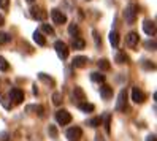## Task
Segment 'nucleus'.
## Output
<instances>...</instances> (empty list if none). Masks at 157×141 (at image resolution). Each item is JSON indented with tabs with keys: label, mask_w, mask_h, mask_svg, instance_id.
I'll return each mask as SVG.
<instances>
[{
	"label": "nucleus",
	"mask_w": 157,
	"mask_h": 141,
	"mask_svg": "<svg viewBox=\"0 0 157 141\" xmlns=\"http://www.w3.org/2000/svg\"><path fill=\"white\" fill-rule=\"evenodd\" d=\"M136 14H138V6H136L135 3H130V5L125 8V11H124L125 22H127V24H135V21H136Z\"/></svg>",
	"instance_id": "1"
},
{
	"label": "nucleus",
	"mask_w": 157,
	"mask_h": 141,
	"mask_svg": "<svg viewBox=\"0 0 157 141\" xmlns=\"http://www.w3.org/2000/svg\"><path fill=\"white\" fill-rule=\"evenodd\" d=\"M56 120H57V124H60V125H67V124L71 122V114L67 109H59L56 112Z\"/></svg>",
	"instance_id": "2"
},
{
	"label": "nucleus",
	"mask_w": 157,
	"mask_h": 141,
	"mask_svg": "<svg viewBox=\"0 0 157 141\" xmlns=\"http://www.w3.org/2000/svg\"><path fill=\"white\" fill-rule=\"evenodd\" d=\"M54 49H56V52H57V55L60 59H67L68 57V46L63 43V41H56L54 43Z\"/></svg>",
	"instance_id": "3"
},
{
	"label": "nucleus",
	"mask_w": 157,
	"mask_h": 141,
	"mask_svg": "<svg viewBox=\"0 0 157 141\" xmlns=\"http://www.w3.org/2000/svg\"><path fill=\"white\" fill-rule=\"evenodd\" d=\"M116 109L117 111H125L127 109V90L122 89L117 95V101H116Z\"/></svg>",
	"instance_id": "4"
},
{
	"label": "nucleus",
	"mask_w": 157,
	"mask_h": 141,
	"mask_svg": "<svg viewBox=\"0 0 157 141\" xmlns=\"http://www.w3.org/2000/svg\"><path fill=\"white\" fill-rule=\"evenodd\" d=\"M82 136V130L79 127H71L67 130V138L68 141H79Z\"/></svg>",
	"instance_id": "5"
},
{
	"label": "nucleus",
	"mask_w": 157,
	"mask_h": 141,
	"mask_svg": "<svg viewBox=\"0 0 157 141\" xmlns=\"http://www.w3.org/2000/svg\"><path fill=\"white\" fill-rule=\"evenodd\" d=\"M51 17H52V21H54V24H65L67 22V16L63 14L60 10H56V8H54V10H51Z\"/></svg>",
	"instance_id": "6"
},
{
	"label": "nucleus",
	"mask_w": 157,
	"mask_h": 141,
	"mask_svg": "<svg viewBox=\"0 0 157 141\" xmlns=\"http://www.w3.org/2000/svg\"><path fill=\"white\" fill-rule=\"evenodd\" d=\"M10 98L16 103V105H19V103H22V100H24V92L19 87H13L10 90Z\"/></svg>",
	"instance_id": "7"
},
{
	"label": "nucleus",
	"mask_w": 157,
	"mask_h": 141,
	"mask_svg": "<svg viewBox=\"0 0 157 141\" xmlns=\"http://www.w3.org/2000/svg\"><path fill=\"white\" fill-rule=\"evenodd\" d=\"M143 30L146 35H149V36H154L155 35V22L154 21H144L143 22Z\"/></svg>",
	"instance_id": "8"
},
{
	"label": "nucleus",
	"mask_w": 157,
	"mask_h": 141,
	"mask_svg": "<svg viewBox=\"0 0 157 141\" xmlns=\"http://www.w3.org/2000/svg\"><path fill=\"white\" fill-rule=\"evenodd\" d=\"M138 41H140V36H138L136 32H130V33H127L125 36V43L130 46V48H135V46L138 44Z\"/></svg>",
	"instance_id": "9"
},
{
	"label": "nucleus",
	"mask_w": 157,
	"mask_h": 141,
	"mask_svg": "<svg viewBox=\"0 0 157 141\" xmlns=\"http://www.w3.org/2000/svg\"><path fill=\"white\" fill-rule=\"evenodd\" d=\"M71 63H73V67H76V68H84L89 63V59L86 57V55H76Z\"/></svg>",
	"instance_id": "10"
},
{
	"label": "nucleus",
	"mask_w": 157,
	"mask_h": 141,
	"mask_svg": "<svg viewBox=\"0 0 157 141\" xmlns=\"http://www.w3.org/2000/svg\"><path fill=\"white\" fill-rule=\"evenodd\" d=\"M132 100H133L135 103H143V101L146 100V97H144V93L138 89V87H133V89H132Z\"/></svg>",
	"instance_id": "11"
},
{
	"label": "nucleus",
	"mask_w": 157,
	"mask_h": 141,
	"mask_svg": "<svg viewBox=\"0 0 157 141\" xmlns=\"http://www.w3.org/2000/svg\"><path fill=\"white\" fill-rule=\"evenodd\" d=\"M30 14H32V17H33V19H38V21H43L44 17L48 16V14H46V13L41 10V8H36V6L30 8Z\"/></svg>",
	"instance_id": "12"
},
{
	"label": "nucleus",
	"mask_w": 157,
	"mask_h": 141,
	"mask_svg": "<svg viewBox=\"0 0 157 141\" xmlns=\"http://www.w3.org/2000/svg\"><path fill=\"white\" fill-rule=\"evenodd\" d=\"M100 95H101V98L103 100H109L113 97V87H109V86H106V84H103V86L100 87Z\"/></svg>",
	"instance_id": "13"
},
{
	"label": "nucleus",
	"mask_w": 157,
	"mask_h": 141,
	"mask_svg": "<svg viewBox=\"0 0 157 141\" xmlns=\"http://www.w3.org/2000/svg\"><path fill=\"white\" fill-rule=\"evenodd\" d=\"M33 41H35L36 44H40V46H44V44H46V38L43 36V33H41L40 30L33 32Z\"/></svg>",
	"instance_id": "14"
},
{
	"label": "nucleus",
	"mask_w": 157,
	"mask_h": 141,
	"mask_svg": "<svg viewBox=\"0 0 157 141\" xmlns=\"http://www.w3.org/2000/svg\"><path fill=\"white\" fill-rule=\"evenodd\" d=\"M73 95H75V100H79V101H82V100H86V95H84V90H82L81 87H75L73 89Z\"/></svg>",
	"instance_id": "15"
},
{
	"label": "nucleus",
	"mask_w": 157,
	"mask_h": 141,
	"mask_svg": "<svg viewBox=\"0 0 157 141\" xmlns=\"http://www.w3.org/2000/svg\"><path fill=\"white\" fill-rule=\"evenodd\" d=\"M84 46H86V41H84V40L73 38V41H71V48H73V49H84Z\"/></svg>",
	"instance_id": "16"
},
{
	"label": "nucleus",
	"mask_w": 157,
	"mask_h": 141,
	"mask_svg": "<svg viewBox=\"0 0 157 141\" xmlns=\"http://www.w3.org/2000/svg\"><path fill=\"white\" fill-rule=\"evenodd\" d=\"M109 43H111L113 48H117L119 46V33L116 30H113L111 33H109Z\"/></svg>",
	"instance_id": "17"
},
{
	"label": "nucleus",
	"mask_w": 157,
	"mask_h": 141,
	"mask_svg": "<svg viewBox=\"0 0 157 141\" xmlns=\"http://www.w3.org/2000/svg\"><path fill=\"white\" fill-rule=\"evenodd\" d=\"M78 106H79L81 111H84V112H92V111L95 109V106L92 105V103H84V101H81Z\"/></svg>",
	"instance_id": "18"
},
{
	"label": "nucleus",
	"mask_w": 157,
	"mask_h": 141,
	"mask_svg": "<svg viewBox=\"0 0 157 141\" xmlns=\"http://www.w3.org/2000/svg\"><path fill=\"white\" fill-rule=\"evenodd\" d=\"M97 65H98V68H100L101 71H108L109 68H111V65H109V62H108L106 59H100V60L97 62Z\"/></svg>",
	"instance_id": "19"
},
{
	"label": "nucleus",
	"mask_w": 157,
	"mask_h": 141,
	"mask_svg": "<svg viewBox=\"0 0 157 141\" xmlns=\"http://www.w3.org/2000/svg\"><path fill=\"white\" fill-rule=\"evenodd\" d=\"M90 79L94 81V82H105V74H101V73H98V71L90 73Z\"/></svg>",
	"instance_id": "20"
},
{
	"label": "nucleus",
	"mask_w": 157,
	"mask_h": 141,
	"mask_svg": "<svg viewBox=\"0 0 157 141\" xmlns=\"http://www.w3.org/2000/svg\"><path fill=\"white\" fill-rule=\"evenodd\" d=\"M11 41V35L6 32H0V44H6Z\"/></svg>",
	"instance_id": "21"
},
{
	"label": "nucleus",
	"mask_w": 157,
	"mask_h": 141,
	"mask_svg": "<svg viewBox=\"0 0 157 141\" xmlns=\"http://www.w3.org/2000/svg\"><path fill=\"white\" fill-rule=\"evenodd\" d=\"M8 68H10V65H8L6 59H5V57H2V55H0V71H6Z\"/></svg>",
	"instance_id": "22"
},
{
	"label": "nucleus",
	"mask_w": 157,
	"mask_h": 141,
	"mask_svg": "<svg viewBox=\"0 0 157 141\" xmlns=\"http://www.w3.org/2000/svg\"><path fill=\"white\" fill-rule=\"evenodd\" d=\"M128 60V57L124 54V52H117V55H116V62L117 63H124V62H127Z\"/></svg>",
	"instance_id": "23"
},
{
	"label": "nucleus",
	"mask_w": 157,
	"mask_h": 141,
	"mask_svg": "<svg viewBox=\"0 0 157 141\" xmlns=\"http://www.w3.org/2000/svg\"><path fill=\"white\" fill-rule=\"evenodd\" d=\"M41 30L48 35H54V29L49 25V24H41Z\"/></svg>",
	"instance_id": "24"
},
{
	"label": "nucleus",
	"mask_w": 157,
	"mask_h": 141,
	"mask_svg": "<svg viewBox=\"0 0 157 141\" xmlns=\"http://www.w3.org/2000/svg\"><path fill=\"white\" fill-rule=\"evenodd\" d=\"M78 32H79V30H78V25H76V24H70V25H68V33H70L71 36L78 35Z\"/></svg>",
	"instance_id": "25"
},
{
	"label": "nucleus",
	"mask_w": 157,
	"mask_h": 141,
	"mask_svg": "<svg viewBox=\"0 0 157 141\" xmlns=\"http://www.w3.org/2000/svg\"><path fill=\"white\" fill-rule=\"evenodd\" d=\"M87 124H89L90 127H98V125H101V117H94V119H90Z\"/></svg>",
	"instance_id": "26"
},
{
	"label": "nucleus",
	"mask_w": 157,
	"mask_h": 141,
	"mask_svg": "<svg viewBox=\"0 0 157 141\" xmlns=\"http://www.w3.org/2000/svg\"><path fill=\"white\" fill-rule=\"evenodd\" d=\"M30 109H33L38 116H43V106H40V105H36V106H29L27 108V111H30Z\"/></svg>",
	"instance_id": "27"
},
{
	"label": "nucleus",
	"mask_w": 157,
	"mask_h": 141,
	"mask_svg": "<svg viewBox=\"0 0 157 141\" xmlns=\"http://www.w3.org/2000/svg\"><path fill=\"white\" fill-rule=\"evenodd\" d=\"M52 103H54V105H60V103H62V95L59 92H56L52 95Z\"/></svg>",
	"instance_id": "28"
},
{
	"label": "nucleus",
	"mask_w": 157,
	"mask_h": 141,
	"mask_svg": "<svg viewBox=\"0 0 157 141\" xmlns=\"http://www.w3.org/2000/svg\"><path fill=\"white\" fill-rule=\"evenodd\" d=\"M144 48H146V49H149V51H155V41H154V40H152V41H151V40H147V41L144 43Z\"/></svg>",
	"instance_id": "29"
},
{
	"label": "nucleus",
	"mask_w": 157,
	"mask_h": 141,
	"mask_svg": "<svg viewBox=\"0 0 157 141\" xmlns=\"http://www.w3.org/2000/svg\"><path fill=\"white\" fill-rule=\"evenodd\" d=\"M48 131H49L51 138H57V128H56V125H49Z\"/></svg>",
	"instance_id": "30"
},
{
	"label": "nucleus",
	"mask_w": 157,
	"mask_h": 141,
	"mask_svg": "<svg viewBox=\"0 0 157 141\" xmlns=\"http://www.w3.org/2000/svg\"><path fill=\"white\" fill-rule=\"evenodd\" d=\"M143 67H144L146 70H154L155 65H154L152 62H149V60H144V62H143Z\"/></svg>",
	"instance_id": "31"
},
{
	"label": "nucleus",
	"mask_w": 157,
	"mask_h": 141,
	"mask_svg": "<svg viewBox=\"0 0 157 141\" xmlns=\"http://www.w3.org/2000/svg\"><path fill=\"white\" fill-rule=\"evenodd\" d=\"M38 78H40L41 81H44V82H48V84H52V82H54V81H52L51 78H48V76H44V73H40V74H38Z\"/></svg>",
	"instance_id": "32"
},
{
	"label": "nucleus",
	"mask_w": 157,
	"mask_h": 141,
	"mask_svg": "<svg viewBox=\"0 0 157 141\" xmlns=\"http://www.w3.org/2000/svg\"><path fill=\"white\" fill-rule=\"evenodd\" d=\"M103 119H105V128H106V131L109 133V119H111V116H109V114H105Z\"/></svg>",
	"instance_id": "33"
},
{
	"label": "nucleus",
	"mask_w": 157,
	"mask_h": 141,
	"mask_svg": "<svg viewBox=\"0 0 157 141\" xmlns=\"http://www.w3.org/2000/svg\"><path fill=\"white\" fill-rule=\"evenodd\" d=\"M0 141H10V133L8 131H2L0 133Z\"/></svg>",
	"instance_id": "34"
},
{
	"label": "nucleus",
	"mask_w": 157,
	"mask_h": 141,
	"mask_svg": "<svg viewBox=\"0 0 157 141\" xmlns=\"http://www.w3.org/2000/svg\"><path fill=\"white\" fill-rule=\"evenodd\" d=\"M0 103H2V105H3L6 109H10V108H11V105H10V103H6V98H5L3 95H0Z\"/></svg>",
	"instance_id": "35"
},
{
	"label": "nucleus",
	"mask_w": 157,
	"mask_h": 141,
	"mask_svg": "<svg viewBox=\"0 0 157 141\" xmlns=\"http://www.w3.org/2000/svg\"><path fill=\"white\" fill-rule=\"evenodd\" d=\"M8 5H10V0H0V8H8Z\"/></svg>",
	"instance_id": "36"
},
{
	"label": "nucleus",
	"mask_w": 157,
	"mask_h": 141,
	"mask_svg": "<svg viewBox=\"0 0 157 141\" xmlns=\"http://www.w3.org/2000/svg\"><path fill=\"white\" fill-rule=\"evenodd\" d=\"M92 35H94V40H95V44H97V46H100V44H101V41H100V38H98V33H97V32L94 30V32H92Z\"/></svg>",
	"instance_id": "37"
},
{
	"label": "nucleus",
	"mask_w": 157,
	"mask_h": 141,
	"mask_svg": "<svg viewBox=\"0 0 157 141\" xmlns=\"http://www.w3.org/2000/svg\"><path fill=\"white\" fill-rule=\"evenodd\" d=\"M146 141H155V135H147L146 136Z\"/></svg>",
	"instance_id": "38"
},
{
	"label": "nucleus",
	"mask_w": 157,
	"mask_h": 141,
	"mask_svg": "<svg viewBox=\"0 0 157 141\" xmlns=\"http://www.w3.org/2000/svg\"><path fill=\"white\" fill-rule=\"evenodd\" d=\"M3 24H5V17L0 14V25H3Z\"/></svg>",
	"instance_id": "39"
},
{
	"label": "nucleus",
	"mask_w": 157,
	"mask_h": 141,
	"mask_svg": "<svg viewBox=\"0 0 157 141\" xmlns=\"http://www.w3.org/2000/svg\"><path fill=\"white\" fill-rule=\"evenodd\" d=\"M95 138H97V139H95V141H103V139H101V138H100V136H95Z\"/></svg>",
	"instance_id": "40"
},
{
	"label": "nucleus",
	"mask_w": 157,
	"mask_h": 141,
	"mask_svg": "<svg viewBox=\"0 0 157 141\" xmlns=\"http://www.w3.org/2000/svg\"><path fill=\"white\" fill-rule=\"evenodd\" d=\"M27 2H33V0H27Z\"/></svg>",
	"instance_id": "41"
}]
</instances>
